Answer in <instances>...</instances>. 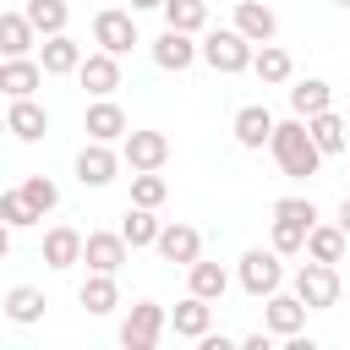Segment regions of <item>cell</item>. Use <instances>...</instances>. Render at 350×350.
Returning a JSON list of instances; mask_svg holds the SVG:
<instances>
[{
	"label": "cell",
	"instance_id": "6da1fadb",
	"mask_svg": "<svg viewBox=\"0 0 350 350\" xmlns=\"http://www.w3.org/2000/svg\"><path fill=\"white\" fill-rule=\"evenodd\" d=\"M268 153L279 159V170L290 175V180H312L317 170H323V148H317V137H312V126L301 120V115H290V120H279L273 126V142H268Z\"/></svg>",
	"mask_w": 350,
	"mask_h": 350
},
{
	"label": "cell",
	"instance_id": "7a4b0ae2",
	"mask_svg": "<svg viewBox=\"0 0 350 350\" xmlns=\"http://www.w3.org/2000/svg\"><path fill=\"white\" fill-rule=\"evenodd\" d=\"M252 38L241 33V27H213V33H202V60L213 66V71H224V77H235V71H252Z\"/></svg>",
	"mask_w": 350,
	"mask_h": 350
},
{
	"label": "cell",
	"instance_id": "3957f363",
	"mask_svg": "<svg viewBox=\"0 0 350 350\" xmlns=\"http://www.w3.org/2000/svg\"><path fill=\"white\" fill-rule=\"evenodd\" d=\"M295 295H301L312 312H328V306L339 301V268H334V262L306 257V262L295 268Z\"/></svg>",
	"mask_w": 350,
	"mask_h": 350
},
{
	"label": "cell",
	"instance_id": "277c9868",
	"mask_svg": "<svg viewBox=\"0 0 350 350\" xmlns=\"http://www.w3.org/2000/svg\"><path fill=\"white\" fill-rule=\"evenodd\" d=\"M279 284H284V262H279V252H273V246H268V252L252 246V252L241 257V290L257 295V301H268Z\"/></svg>",
	"mask_w": 350,
	"mask_h": 350
},
{
	"label": "cell",
	"instance_id": "5b68a950",
	"mask_svg": "<svg viewBox=\"0 0 350 350\" xmlns=\"http://www.w3.org/2000/svg\"><path fill=\"white\" fill-rule=\"evenodd\" d=\"M164 328H170V312H164L159 301H137V306L126 312V323H120V345H126V350H153Z\"/></svg>",
	"mask_w": 350,
	"mask_h": 350
},
{
	"label": "cell",
	"instance_id": "8992f818",
	"mask_svg": "<svg viewBox=\"0 0 350 350\" xmlns=\"http://www.w3.org/2000/svg\"><path fill=\"white\" fill-rule=\"evenodd\" d=\"M126 257H131V241H126L120 230H88L82 262H88L93 273H120V268H126Z\"/></svg>",
	"mask_w": 350,
	"mask_h": 350
},
{
	"label": "cell",
	"instance_id": "52a82bcc",
	"mask_svg": "<svg viewBox=\"0 0 350 350\" xmlns=\"http://www.w3.org/2000/svg\"><path fill=\"white\" fill-rule=\"evenodd\" d=\"M93 44H98V49H109V55H126L131 44H142V38H137V22H131V11H120V5H104V11L93 16Z\"/></svg>",
	"mask_w": 350,
	"mask_h": 350
},
{
	"label": "cell",
	"instance_id": "ba28073f",
	"mask_svg": "<svg viewBox=\"0 0 350 350\" xmlns=\"http://www.w3.org/2000/svg\"><path fill=\"white\" fill-rule=\"evenodd\" d=\"M306 312H312V306H306L295 290H290V295H284V290H273V295L262 301V328H268V334H279V339H290V334H301V328H306Z\"/></svg>",
	"mask_w": 350,
	"mask_h": 350
},
{
	"label": "cell",
	"instance_id": "9c48e42d",
	"mask_svg": "<svg viewBox=\"0 0 350 350\" xmlns=\"http://www.w3.org/2000/svg\"><path fill=\"white\" fill-rule=\"evenodd\" d=\"M82 131H88L93 142H126L131 120H126V109H120L115 98H93V104L82 109Z\"/></svg>",
	"mask_w": 350,
	"mask_h": 350
},
{
	"label": "cell",
	"instance_id": "30bf717a",
	"mask_svg": "<svg viewBox=\"0 0 350 350\" xmlns=\"http://www.w3.org/2000/svg\"><path fill=\"white\" fill-rule=\"evenodd\" d=\"M191 38H197V33L164 27V33H159V38L148 44V49H153V66H159V71H186V66H191V60L202 55V44H191Z\"/></svg>",
	"mask_w": 350,
	"mask_h": 350
},
{
	"label": "cell",
	"instance_id": "8fae6325",
	"mask_svg": "<svg viewBox=\"0 0 350 350\" xmlns=\"http://www.w3.org/2000/svg\"><path fill=\"white\" fill-rule=\"evenodd\" d=\"M159 257H164V262H175V268H191V262L202 257V230H197V224H175V219H170V224L159 230Z\"/></svg>",
	"mask_w": 350,
	"mask_h": 350
},
{
	"label": "cell",
	"instance_id": "7c38bea8",
	"mask_svg": "<svg viewBox=\"0 0 350 350\" xmlns=\"http://www.w3.org/2000/svg\"><path fill=\"white\" fill-rule=\"evenodd\" d=\"M120 159H126L131 170H164V159H170V137H164V131H126Z\"/></svg>",
	"mask_w": 350,
	"mask_h": 350
},
{
	"label": "cell",
	"instance_id": "4fadbf2b",
	"mask_svg": "<svg viewBox=\"0 0 350 350\" xmlns=\"http://www.w3.org/2000/svg\"><path fill=\"white\" fill-rule=\"evenodd\" d=\"M77 82H82V88H88L93 98H109V93L120 88V55H109V49H93V55L82 60Z\"/></svg>",
	"mask_w": 350,
	"mask_h": 350
},
{
	"label": "cell",
	"instance_id": "5bb4252c",
	"mask_svg": "<svg viewBox=\"0 0 350 350\" xmlns=\"http://www.w3.org/2000/svg\"><path fill=\"white\" fill-rule=\"evenodd\" d=\"M44 77H49V71H44V60L5 55V66H0V93H5V98H33V88H38Z\"/></svg>",
	"mask_w": 350,
	"mask_h": 350
},
{
	"label": "cell",
	"instance_id": "9a60e30c",
	"mask_svg": "<svg viewBox=\"0 0 350 350\" xmlns=\"http://www.w3.org/2000/svg\"><path fill=\"white\" fill-rule=\"evenodd\" d=\"M5 131H11L16 142H38V137L49 131V109H44L38 98H11V104H5Z\"/></svg>",
	"mask_w": 350,
	"mask_h": 350
},
{
	"label": "cell",
	"instance_id": "2e32d148",
	"mask_svg": "<svg viewBox=\"0 0 350 350\" xmlns=\"http://www.w3.org/2000/svg\"><path fill=\"white\" fill-rule=\"evenodd\" d=\"M115 170H120V153H115L109 142H93V137H88V148L77 153V180H82V186H109Z\"/></svg>",
	"mask_w": 350,
	"mask_h": 350
},
{
	"label": "cell",
	"instance_id": "e0dca14e",
	"mask_svg": "<svg viewBox=\"0 0 350 350\" xmlns=\"http://www.w3.org/2000/svg\"><path fill=\"white\" fill-rule=\"evenodd\" d=\"M273 126H279V120H273L262 104H246V109H235V126H230V131H235V142H241L246 153H257V148L273 142Z\"/></svg>",
	"mask_w": 350,
	"mask_h": 350
},
{
	"label": "cell",
	"instance_id": "ac0fdd59",
	"mask_svg": "<svg viewBox=\"0 0 350 350\" xmlns=\"http://www.w3.org/2000/svg\"><path fill=\"white\" fill-rule=\"evenodd\" d=\"M235 27H241L252 44H273V33H279L273 0H235Z\"/></svg>",
	"mask_w": 350,
	"mask_h": 350
},
{
	"label": "cell",
	"instance_id": "d6986e66",
	"mask_svg": "<svg viewBox=\"0 0 350 350\" xmlns=\"http://www.w3.org/2000/svg\"><path fill=\"white\" fill-rule=\"evenodd\" d=\"M38 60H44L49 77H77L88 55H82V44H77L71 33H55V38H44V55H38Z\"/></svg>",
	"mask_w": 350,
	"mask_h": 350
},
{
	"label": "cell",
	"instance_id": "ffe728a7",
	"mask_svg": "<svg viewBox=\"0 0 350 350\" xmlns=\"http://www.w3.org/2000/svg\"><path fill=\"white\" fill-rule=\"evenodd\" d=\"M170 328H175L180 339H202V334L213 328V301H202V295H186V301H175V312H170Z\"/></svg>",
	"mask_w": 350,
	"mask_h": 350
},
{
	"label": "cell",
	"instance_id": "44dd1931",
	"mask_svg": "<svg viewBox=\"0 0 350 350\" xmlns=\"http://www.w3.org/2000/svg\"><path fill=\"white\" fill-rule=\"evenodd\" d=\"M82 246H88V235H77L71 224H55L49 235H44V262L60 273V268H71V262H82Z\"/></svg>",
	"mask_w": 350,
	"mask_h": 350
},
{
	"label": "cell",
	"instance_id": "7402d4cb",
	"mask_svg": "<svg viewBox=\"0 0 350 350\" xmlns=\"http://www.w3.org/2000/svg\"><path fill=\"white\" fill-rule=\"evenodd\" d=\"M323 109H334V88H328L323 77H306V82L290 88V115L312 120V115H323Z\"/></svg>",
	"mask_w": 350,
	"mask_h": 350
},
{
	"label": "cell",
	"instance_id": "603a6c76",
	"mask_svg": "<svg viewBox=\"0 0 350 350\" xmlns=\"http://www.w3.org/2000/svg\"><path fill=\"white\" fill-rule=\"evenodd\" d=\"M252 71H257V82H262V88H279V82H290L295 60H290V49H279V44H257Z\"/></svg>",
	"mask_w": 350,
	"mask_h": 350
},
{
	"label": "cell",
	"instance_id": "cb8c5ba5",
	"mask_svg": "<svg viewBox=\"0 0 350 350\" xmlns=\"http://www.w3.org/2000/svg\"><path fill=\"white\" fill-rule=\"evenodd\" d=\"M345 246H350V235L339 230V219L334 224H312V235H306V257H317V262H345Z\"/></svg>",
	"mask_w": 350,
	"mask_h": 350
},
{
	"label": "cell",
	"instance_id": "d4e9b609",
	"mask_svg": "<svg viewBox=\"0 0 350 350\" xmlns=\"http://www.w3.org/2000/svg\"><path fill=\"white\" fill-rule=\"evenodd\" d=\"M77 301L93 312V317H104V312H115L120 306V290H115V273H88L82 279V290H77Z\"/></svg>",
	"mask_w": 350,
	"mask_h": 350
},
{
	"label": "cell",
	"instance_id": "484cf974",
	"mask_svg": "<svg viewBox=\"0 0 350 350\" xmlns=\"http://www.w3.org/2000/svg\"><path fill=\"white\" fill-rule=\"evenodd\" d=\"M38 38V27L27 22V11H5L0 16V55H27Z\"/></svg>",
	"mask_w": 350,
	"mask_h": 350
},
{
	"label": "cell",
	"instance_id": "4316f807",
	"mask_svg": "<svg viewBox=\"0 0 350 350\" xmlns=\"http://www.w3.org/2000/svg\"><path fill=\"white\" fill-rule=\"evenodd\" d=\"M159 230H164V224H159L153 208H142V202H131L126 219H120V235L131 241V252H137V246H159Z\"/></svg>",
	"mask_w": 350,
	"mask_h": 350
},
{
	"label": "cell",
	"instance_id": "83f0119b",
	"mask_svg": "<svg viewBox=\"0 0 350 350\" xmlns=\"http://www.w3.org/2000/svg\"><path fill=\"white\" fill-rule=\"evenodd\" d=\"M22 11H27V22L38 27V38H55V33H66V22H71V5H66V0H27Z\"/></svg>",
	"mask_w": 350,
	"mask_h": 350
},
{
	"label": "cell",
	"instance_id": "f1b7e54d",
	"mask_svg": "<svg viewBox=\"0 0 350 350\" xmlns=\"http://www.w3.org/2000/svg\"><path fill=\"white\" fill-rule=\"evenodd\" d=\"M186 279H191V295H202V301H224V290H230V273L219 262H202V257L186 268Z\"/></svg>",
	"mask_w": 350,
	"mask_h": 350
},
{
	"label": "cell",
	"instance_id": "f546056e",
	"mask_svg": "<svg viewBox=\"0 0 350 350\" xmlns=\"http://www.w3.org/2000/svg\"><path fill=\"white\" fill-rule=\"evenodd\" d=\"M5 317H11V323H38V317H44V290L11 284V290H5Z\"/></svg>",
	"mask_w": 350,
	"mask_h": 350
},
{
	"label": "cell",
	"instance_id": "4dcf8cb0",
	"mask_svg": "<svg viewBox=\"0 0 350 350\" xmlns=\"http://www.w3.org/2000/svg\"><path fill=\"white\" fill-rule=\"evenodd\" d=\"M164 27L202 33L208 27V0H164Z\"/></svg>",
	"mask_w": 350,
	"mask_h": 350
},
{
	"label": "cell",
	"instance_id": "1f68e13d",
	"mask_svg": "<svg viewBox=\"0 0 350 350\" xmlns=\"http://www.w3.org/2000/svg\"><path fill=\"white\" fill-rule=\"evenodd\" d=\"M306 126H312V137H317V148H323V153H345V131H350V126H345V115L323 109V115H312Z\"/></svg>",
	"mask_w": 350,
	"mask_h": 350
},
{
	"label": "cell",
	"instance_id": "d6a6232c",
	"mask_svg": "<svg viewBox=\"0 0 350 350\" xmlns=\"http://www.w3.org/2000/svg\"><path fill=\"white\" fill-rule=\"evenodd\" d=\"M170 197V180L159 175V170H131V202H142V208H159Z\"/></svg>",
	"mask_w": 350,
	"mask_h": 350
},
{
	"label": "cell",
	"instance_id": "836d02e7",
	"mask_svg": "<svg viewBox=\"0 0 350 350\" xmlns=\"http://www.w3.org/2000/svg\"><path fill=\"white\" fill-rule=\"evenodd\" d=\"M22 197L33 202V213H38V219L60 208V186H55L49 175H27V180H22Z\"/></svg>",
	"mask_w": 350,
	"mask_h": 350
},
{
	"label": "cell",
	"instance_id": "e575fe53",
	"mask_svg": "<svg viewBox=\"0 0 350 350\" xmlns=\"http://www.w3.org/2000/svg\"><path fill=\"white\" fill-rule=\"evenodd\" d=\"M306 235H312L306 224H295V219H279V213H273V241H268V246H273L279 257H295V252H306Z\"/></svg>",
	"mask_w": 350,
	"mask_h": 350
},
{
	"label": "cell",
	"instance_id": "d590c367",
	"mask_svg": "<svg viewBox=\"0 0 350 350\" xmlns=\"http://www.w3.org/2000/svg\"><path fill=\"white\" fill-rule=\"evenodd\" d=\"M0 219H5V224H11V230H27V224H38V213H33V202H27V197H22V186H16V191H5V197H0Z\"/></svg>",
	"mask_w": 350,
	"mask_h": 350
},
{
	"label": "cell",
	"instance_id": "8d00e7d4",
	"mask_svg": "<svg viewBox=\"0 0 350 350\" xmlns=\"http://www.w3.org/2000/svg\"><path fill=\"white\" fill-rule=\"evenodd\" d=\"M273 213H279V219H295V224H306V230L317 224V202H312V197H279Z\"/></svg>",
	"mask_w": 350,
	"mask_h": 350
},
{
	"label": "cell",
	"instance_id": "74e56055",
	"mask_svg": "<svg viewBox=\"0 0 350 350\" xmlns=\"http://www.w3.org/2000/svg\"><path fill=\"white\" fill-rule=\"evenodd\" d=\"M339 230H345V235H350V197H345V202H339Z\"/></svg>",
	"mask_w": 350,
	"mask_h": 350
},
{
	"label": "cell",
	"instance_id": "f35d334b",
	"mask_svg": "<svg viewBox=\"0 0 350 350\" xmlns=\"http://www.w3.org/2000/svg\"><path fill=\"white\" fill-rule=\"evenodd\" d=\"M131 11H164V0H131Z\"/></svg>",
	"mask_w": 350,
	"mask_h": 350
},
{
	"label": "cell",
	"instance_id": "ab89813d",
	"mask_svg": "<svg viewBox=\"0 0 350 350\" xmlns=\"http://www.w3.org/2000/svg\"><path fill=\"white\" fill-rule=\"evenodd\" d=\"M334 5H350V0H334Z\"/></svg>",
	"mask_w": 350,
	"mask_h": 350
},
{
	"label": "cell",
	"instance_id": "60d3db41",
	"mask_svg": "<svg viewBox=\"0 0 350 350\" xmlns=\"http://www.w3.org/2000/svg\"><path fill=\"white\" fill-rule=\"evenodd\" d=\"M208 5H213V0H208Z\"/></svg>",
	"mask_w": 350,
	"mask_h": 350
}]
</instances>
